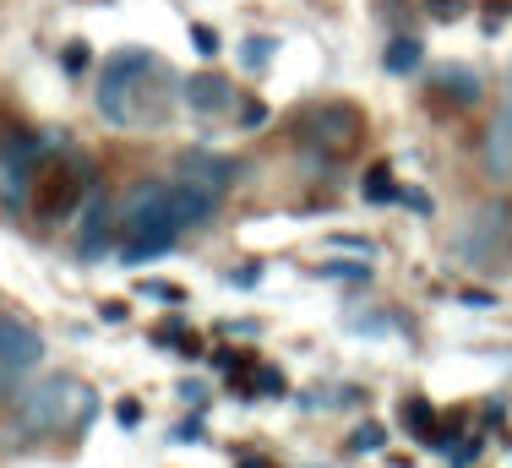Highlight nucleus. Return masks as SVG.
Wrapping results in <instances>:
<instances>
[{
  "label": "nucleus",
  "mask_w": 512,
  "mask_h": 468,
  "mask_svg": "<svg viewBox=\"0 0 512 468\" xmlns=\"http://www.w3.org/2000/svg\"><path fill=\"white\" fill-rule=\"evenodd\" d=\"M186 104L202 109V115H218V109H235V88L224 77H191L186 82Z\"/></svg>",
  "instance_id": "obj_9"
},
{
  "label": "nucleus",
  "mask_w": 512,
  "mask_h": 468,
  "mask_svg": "<svg viewBox=\"0 0 512 468\" xmlns=\"http://www.w3.org/2000/svg\"><path fill=\"white\" fill-rule=\"evenodd\" d=\"M191 49H197V55H218L224 44H218V33L207 28V22H191Z\"/></svg>",
  "instance_id": "obj_18"
},
{
  "label": "nucleus",
  "mask_w": 512,
  "mask_h": 468,
  "mask_svg": "<svg viewBox=\"0 0 512 468\" xmlns=\"http://www.w3.org/2000/svg\"><path fill=\"white\" fill-rule=\"evenodd\" d=\"M404 425H409L420 441H431V403H425V398H409V403H404Z\"/></svg>",
  "instance_id": "obj_15"
},
{
  "label": "nucleus",
  "mask_w": 512,
  "mask_h": 468,
  "mask_svg": "<svg viewBox=\"0 0 512 468\" xmlns=\"http://www.w3.org/2000/svg\"><path fill=\"white\" fill-rule=\"evenodd\" d=\"M349 447H355V452H382V447H387V430H382V425H360Z\"/></svg>",
  "instance_id": "obj_17"
},
{
  "label": "nucleus",
  "mask_w": 512,
  "mask_h": 468,
  "mask_svg": "<svg viewBox=\"0 0 512 468\" xmlns=\"http://www.w3.org/2000/svg\"><path fill=\"white\" fill-rule=\"evenodd\" d=\"M240 120H246V126L256 131V126H262V120H267V109H262V104H251V109H240Z\"/></svg>",
  "instance_id": "obj_23"
},
{
  "label": "nucleus",
  "mask_w": 512,
  "mask_h": 468,
  "mask_svg": "<svg viewBox=\"0 0 512 468\" xmlns=\"http://www.w3.org/2000/svg\"><path fill=\"white\" fill-rule=\"evenodd\" d=\"M431 82H442L453 104H480V98H485L480 77H474L469 66H436V71H431Z\"/></svg>",
  "instance_id": "obj_11"
},
{
  "label": "nucleus",
  "mask_w": 512,
  "mask_h": 468,
  "mask_svg": "<svg viewBox=\"0 0 512 468\" xmlns=\"http://www.w3.org/2000/svg\"><path fill=\"white\" fill-rule=\"evenodd\" d=\"M507 147H512V109H507V115L491 126V137H485V164H491V175H496V180H507V175H512Z\"/></svg>",
  "instance_id": "obj_12"
},
{
  "label": "nucleus",
  "mask_w": 512,
  "mask_h": 468,
  "mask_svg": "<svg viewBox=\"0 0 512 468\" xmlns=\"http://www.w3.org/2000/svg\"><path fill=\"white\" fill-rule=\"evenodd\" d=\"M77 213H82L77 218V256L82 262H99V256L109 251V234H115V202H109L104 186H88Z\"/></svg>",
  "instance_id": "obj_5"
},
{
  "label": "nucleus",
  "mask_w": 512,
  "mask_h": 468,
  "mask_svg": "<svg viewBox=\"0 0 512 468\" xmlns=\"http://www.w3.org/2000/svg\"><path fill=\"white\" fill-rule=\"evenodd\" d=\"M311 126H316V142H327V147H349V142H355V126H360V120H355V109H316V115H311Z\"/></svg>",
  "instance_id": "obj_10"
},
{
  "label": "nucleus",
  "mask_w": 512,
  "mask_h": 468,
  "mask_svg": "<svg viewBox=\"0 0 512 468\" xmlns=\"http://www.w3.org/2000/svg\"><path fill=\"white\" fill-rule=\"evenodd\" d=\"M240 468H267V463H240Z\"/></svg>",
  "instance_id": "obj_26"
},
{
  "label": "nucleus",
  "mask_w": 512,
  "mask_h": 468,
  "mask_svg": "<svg viewBox=\"0 0 512 468\" xmlns=\"http://www.w3.org/2000/svg\"><path fill=\"white\" fill-rule=\"evenodd\" d=\"M82 66H88V49L71 44V49H66V71H82Z\"/></svg>",
  "instance_id": "obj_22"
},
{
  "label": "nucleus",
  "mask_w": 512,
  "mask_h": 468,
  "mask_svg": "<svg viewBox=\"0 0 512 468\" xmlns=\"http://www.w3.org/2000/svg\"><path fill=\"white\" fill-rule=\"evenodd\" d=\"M420 60H425L420 39H393V44L382 49V66L393 71V77H409V71H420Z\"/></svg>",
  "instance_id": "obj_13"
},
{
  "label": "nucleus",
  "mask_w": 512,
  "mask_h": 468,
  "mask_svg": "<svg viewBox=\"0 0 512 468\" xmlns=\"http://www.w3.org/2000/svg\"><path fill=\"white\" fill-rule=\"evenodd\" d=\"M180 175L224 196V191L235 186L240 175H246V164H240V158H229V153H207V147H197V153H186V158H180Z\"/></svg>",
  "instance_id": "obj_7"
},
{
  "label": "nucleus",
  "mask_w": 512,
  "mask_h": 468,
  "mask_svg": "<svg viewBox=\"0 0 512 468\" xmlns=\"http://www.w3.org/2000/svg\"><path fill=\"white\" fill-rule=\"evenodd\" d=\"M115 420H120V425H137V420H142V403H120Z\"/></svg>",
  "instance_id": "obj_21"
},
{
  "label": "nucleus",
  "mask_w": 512,
  "mask_h": 468,
  "mask_svg": "<svg viewBox=\"0 0 512 468\" xmlns=\"http://www.w3.org/2000/svg\"><path fill=\"white\" fill-rule=\"evenodd\" d=\"M365 202H393V196H398V186H393V169H387V164H376L371 169V175H365Z\"/></svg>",
  "instance_id": "obj_14"
},
{
  "label": "nucleus",
  "mask_w": 512,
  "mask_h": 468,
  "mask_svg": "<svg viewBox=\"0 0 512 468\" xmlns=\"http://www.w3.org/2000/svg\"><path fill=\"white\" fill-rule=\"evenodd\" d=\"M142 294H153V300H186V294L169 289V283H142Z\"/></svg>",
  "instance_id": "obj_20"
},
{
  "label": "nucleus",
  "mask_w": 512,
  "mask_h": 468,
  "mask_svg": "<svg viewBox=\"0 0 512 468\" xmlns=\"http://www.w3.org/2000/svg\"><path fill=\"white\" fill-rule=\"evenodd\" d=\"M164 77L153 49L126 44L104 60V82H99V115L109 126H137V120H153L158 104H164L175 88H148V82Z\"/></svg>",
  "instance_id": "obj_1"
},
{
  "label": "nucleus",
  "mask_w": 512,
  "mask_h": 468,
  "mask_svg": "<svg viewBox=\"0 0 512 468\" xmlns=\"http://www.w3.org/2000/svg\"><path fill=\"white\" fill-rule=\"evenodd\" d=\"M88 414H93L88 387H82L77 376H66V371L44 376L39 387H28V392H22V403H17V425L28 430V436H50V430L88 425Z\"/></svg>",
  "instance_id": "obj_3"
},
{
  "label": "nucleus",
  "mask_w": 512,
  "mask_h": 468,
  "mask_svg": "<svg viewBox=\"0 0 512 468\" xmlns=\"http://www.w3.org/2000/svg\"><path fill=\"white\" fill-rule=\"evenodd\" d=\"M474 458H480V436H474V441H463V447L453 452V463H458V468H469Z\"/></svg>",
  "instance_id": "obj_19"
},
{
  "label": "nucleus",
  "mask_w": 512,
  "mask_h": 468,
  "mask_svg": "<svg viewBox=\"0 0 512 468\" xmlns=\"http://www.w3.org/2000/svg\"><path fill=\"white\" fill-rule=\"evenodd\" d=\"M180 240V224L169 213V180H142L120 207V256L126 262H153Z\"/></svg>",
  "instance_id": "obj_2"
},
{
  "label": "nucleus",
  "mask_w": 512,
  "mask_h": 468,
  "mask_svg": "<svg viewBox=\"0 0 512 468\" xmlns=\"http://www.w3.org/2000/svg\"><path fill=\"white\" fill-rule=\"evenodd\" d=\"M463 305H474V311H491L496 300H491V294H474V289H469V294H463Z\"/></svg>",
  "instance_id": "obj_24"
},
{
  "label": "nucleus",
  "mask_w": 512,
  "mask_h": 468,
  "mask_svg": "<svg viewBox=\"0 0 512 468\" xmlns=\"http://www.w3.org/2000/svg\"><path fill=\"white\" fill-rule=\"evenodd\" d=\"M267 60H273V39H246V49H240V66H246V71H262Z\"/></svg>",
  "instance_id": "obj_16"
},
{
  "label": "nucleus",
  "mask_w": 512,
  "mask_h": 468,
  "mask_svg": "<svg viewBox=\"0 0 512 468\" xmlns=\"http://www.w3.org/2000/svg\"><path fill=\"white\" fill-rule=\"evenodd\" d=\"M82 186H88V164L77 153L55 147L50 158H39V169H33V207H39L44 224H60L66 213H77L82 196H88Z\"/></svg>",
  "instance_id": "obj_4"
},
{
  "label": "nucleus",
  "mask_w": 512,
  "mask_h": 468,
  "mask_svg": "<svg viewBox=\"0 0 512 468\" xmlns=\"http://www.w3.org/2000/svg\"><path fill=\"white\" fill-rule=\"evenodd\" d=\"M169 213H175L180 229H197L218 213V191H207V186H197V180L180 175V180H169Z\"/></svg>",
  "instance_id": "obj_8"
},
{
  "label": "nucleus",
  "mask_w": 512,
  "mask_h": 468,
  "mask_svg": "<svg viewBox=\"0 0 512 468\" xmlns=\"http://www.w3.org/2000/svg\"><path fill=\"white\" fill-rule=\"evenodd\" d=\"M39 360H44L39 327L17 322V316H0V376H28Z\"/></svg>",
  "instance_id": "obj_6"
},
{
  "label": "nucleus",
  "mask_w": 512,
  "mask_h": 468,
  "mask_svg": "<svg viewBox=\"0 0 512 468\" xmlns=\"http://www.w3.org/2000/svg\"><path fill=\"white\" fill-rule=\"evenodd\" d=\"M175 392H180V398H186V403H202V387H197V381H180Z\"/></svg>",
  "instance_id": "obj_25"
}]
</instances>
